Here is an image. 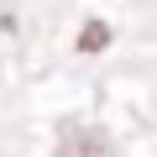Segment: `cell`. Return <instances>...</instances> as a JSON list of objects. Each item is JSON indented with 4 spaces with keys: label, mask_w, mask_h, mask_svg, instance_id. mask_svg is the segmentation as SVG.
I'll return each mask as SVG.
<instances>
[{
    "label": "cell",
    "mask_w": 157,
    "mask_h": 157,
    "mask_svg": "<svg viewBox=\"0 0 157 157\" xmlns=\"http://www.w3.org/2000/svg\"><path fill=\"white\" fill-rule=\"evenodd\" d=\"M58 157H115V147L100 126H68L58 141Z\"/></svg>",
    "instance_id": "obj_1"
},
{
    "label": "cell",
    "mask_w": 157,
    "mask_h": 157,
    "mask_svg": "<svg viewBox=\"0 0 157 157\" xmlns=\"http://www.w3.org/2000/svg\"><path fill=\"white\" fill-rule=\"evenodd\" d=\"M105 42H110V26H105V21H89L84 37H78V52H100Z\"/></svg>",
    "instance_id": "obj_2"
}]
</instances>
